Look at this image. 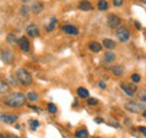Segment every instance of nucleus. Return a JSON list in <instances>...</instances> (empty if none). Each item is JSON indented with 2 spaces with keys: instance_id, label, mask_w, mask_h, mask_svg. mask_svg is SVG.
Masks as SVG:
<instances>
[{
  "instance_id": "obj_25",
  "label": "nucleus",
  "mask_w": 146,
  "mask_h": 138,
  "mask_svg": "<svg viewBox=\"0 0 146 138\" xmlns=\"http://www.w3.org/2000/svg\"><path fill=\"white\" fill-rule=\"evenodd\" d=\"M29 127H31V129H32L33 131H35L37 128L39 127V121L36 120V119H32V120H29Z\"/></svg>"
},
{
  "instance_id": "obj_38",
  "label": "nucleus",
  "mask_w": 146,
  "mask_h": 138,
  "mask_svg": "<svg viewBox=\"0 0 146 138\" xmlns=\"http://www.w3.org/2000/svg\"><path fill=\"white\" fill-rule=\"evenodd\" d=\"M9 81H10L11 83H14L13 86H17V81H16L15 79H13V76H10V78H9Z\"/></svg>"
},
{
  "instance_id": "obj_27",
  "label": "nucleus",
  "mask_w": 146,
  "mask_h": 138,
  "mask_svg": "<svg viewBox=\"0 0 146 138\" xmlns=\"http://www.w3.org/2000/svg\"><path fill=\"white\" fill-rule=\"evenodd\" d=\"M47 111L50 112V113H56L57 112V107L54 104H47Z\"/></svg>"
},
{
  "instance_id": "obj_11",
  "label": "nucleus",
  "mask_w": 146,
  "mask_h": 138,
  "mask_svg": "<svg viewBox=\"0 0 146 138\" xmlns=\"http://www.w3.org/2000/svg\"><path fill=\"white\" fill-rule=\"evenodd\" d=\"M102 45H104V47L107 48L108 51H112V50L116 48V42L112 40V39H110V38H105V39L102 40Z\"/></svg>"
},
{
  "instance_id": "obj_31",
  "label": "nucleus",
  "mask_w": 146,
  "mask_h": 138,
  "mask_svg": "<svg viewBox=\"0 0 146 138\" xmlns=\"http://www.w3.org/2000/svg\"><path fill=\"white\" fill-rule=\"evenodd\" d=\"M124 3V0H112V5L115 7H120Z\"/></svg>"
},
{
  "instance_id": "obj_3",
  "label": "nucleus",
  "mask_w": 146,
  "mask_h": 138,
  "mask_svg": "<svg viewBox=\"0 0 146 138\" xmlns=\"http://www.w3.org/2000/svg\"><path fill=\"white\" fill-rule=\"evenodd\" d=\"M125 109L131 113H139L144 110V105L137 104V102H134V101H128L125 104Z\"/></svg>"
},
{
  "instance_id": "obj_23",
  "label": "nucleus",
  "mask_w": 146,
  "mask_h": 138,
  "mask_svg": "<svg viewBox=\"0 0 146 138\" xmlns=\"http://www.w3.org/2000/svg\"><path fill=\"white\" fill-rule=\"evenodd\" d=\"M26 98H27L29 101H32V102H35V101H37V100H38V96H37L36 92H34V91L28 92Z\"/></svg>"
},
{
  "instance_id": "obj_6",
  "label": "nucleus",
  "mask_w": 146,
  "mask_h": 138,
  "mask_svg": "<svg viewBox=\"0 0 146 138\" xmlns=\"http://www.w3.org/2000/svg\"><path fill=\"white\" fill-rule=\"evenodd\" d=\"M18 116L17 115H8V113H0V121L8 123V125H13L18 120Z\"/></svg>"
},
{
  "instance_id": "obj_24",
  "label": "nucleus",
  "mask_w": 146,
  "mask_h": 138,
  "mask_svg": "<svg viewBox=\"0 0 146 138\" xmlns=\"http://www.w3.org/2000/svg\"><path fill=\"white\" fill-rule=\"evenodd\" d=\"M98 8H99V10H102V11L107 10L108 9V2L106 0H99L98 1Z\"/></svg>"
},
{
  "instance_id": "obj_19",
  "label": "nucleus",
  "mask_w": 146,
  "mask_h": 138,
  "mask_svg": "<svg viewBox=\"0 0 146 138\" xmlns=\"http://www.w3.org/2000/svg\"><path fill=\"white\" fill-rule=\"evenodd\" d=\"M120 89L124 91V93H126V96L129 98H133L135 96V92H133L129 88H128L127 83H120Z\"/></svg>"
},
{
  "instance_id": "obj_34",
  "label": "nucleus",
  "mask_w": 146,
  "mask_h": 138,
  "mask_svg": "<svg viewBox=\"0 0 146 138\" xmlns=\"http://www.w3.org/2000/svg\"><path fill=\"white\" fill-rule=\"evenodd\" d=\"M99 88L102 89V90H105V89L107 88V84H106L104 81H100V82H99Z\"/></svg>"
},
{
  "instance_id": "obj_10",
  "label": "nucleus",
  "mask_w": 146,
  "mask_h": 138,
  "mask_svg": "<svg viewBox=\"0 0 146 138\" xmlns=\"http://www.w3.org/2000/svg\"><path fill=\"white\" fill-rule=\"evenodd\" d=\"M62 31H63V33H65V34H68V35H78L79 34V29H78L75 26L69 25V24L62 26Z\"/></svg>"
},
{
  "instance_id": "obj_12",
  "label": "nucleus",
  "mask_w": 146,
  "mask_h": 138,
  "mask_svg": "<svg viewBox=\"0 0 146 138\" xmlns=\"http://www.w3.org/2000/svg\"><path fill=\"white\" fill-rule=\"evenodd\" d=\"M79 9H81V10H83V11H89V10H92V9H93V7H92L90 1H88V0H82V1H80V3H79Z\"/></svg>"
},
{
  "instance_id": "obj_36",
  "label": "nucleus",
  "mask_w": 146,
  "mask_h": 138,
  "mask_svg": "<svg viewBox=\"0 0 146 138\" xmlns=\"http://www.w3.org/2000/svg\"><path fill=\"white\" fill-rule=\"evenodd\" d=\"M94 122H97V123H102L104 122V119L102 118H94Z\"/></svg>"
},
{
  "instance_id": "obj_14",
  "label": "nucleus",
  "mask_w": 146,
  "mask_h": 138,
  "mask_svg": "<svg viewBox=\"0 0 146 138\" xmlns=\"http://www.w3.org/2000/svg\"><path fill=\"white\" fill-rule=\"evenodd\" d=\"M89 50L93 53H99L101 52V50H102V45L100 43H98V42H91L89 44Z\"/></svg>"
},
{
  "instance_id": "obj_35",
  "label": "nucleus",
  "mask_w": 146,
  "mask_h": 138,
  "mask_svg": "<svg viewBox=\"0 0 146 138\" xmlns=\"http://www.w3.org/2000/svg\"><path fill=\"white\" fill-rule=\"evenodd\" d=\"M28 107H29L31 109H33V110H35L36 112H40V109H39V108H37V107H34V105H31V104H29Z\"/></svg>"
},
{
  "instance_id": "obj_15",
  "label": "nucleus",
  "mask_w": 146,
  "mask_h": 138,
  "mask_svg": "<svg viewBox=\"0 0 146 138\" xmlns=\"http://www.w3.org/2000/svg\"><path fill=\"white\" fill-rule=\"evenodd\" d=\"M76 93H78V96L80 97V98H82V99H87V98H89V91L86 89V88H83V86H80V88H78L76 89Z\"/></svg>"
},
{
  "instance_id": "obj_1",
  "label": "nucleus",
  "mask_w": 146,
  "mask_h": 138,
  "mask_svg": "<svg viewBox=\"0 0 146 138\" xmlns=\"http://www.w3.org/2000/svg\"><path fill=\"white\" fill-rule=\"evenodd\" d=\"M26 100L27 98L25 97L24 93L21 92H13L10 94H8L5 100H3V104H6L7 107H10V108H19L21 105L26 104Z\"/></svg>"
},
{
  "instance_id": "obj_26",
  "label": "nucleus",
  "mask_w": 146,
  "mask_h": 138,
  "mask_svg": "<svg viewBox=\"0 0 146 138\" xmlns=\"http://www.w3.org/2000/svg\"><path fill=\"white\" fill-rule=\"evenodd\" d=\"M138 99L141 102L146 104V90H141L138 93Z\"/></svg>"
},
{
  "instance_id": "obj_20",
  "label": "nucleus",
  "mask_w": 146,
  "mask_h": 138,
  "mask_svg": "<svg viewBox=\"0 0 146 138\" xmlns=\"http://www.w3.org/2000/svg\"><path fill=\"white\" fill-rule=\"evenodd\" d=\"M115 60H116V54L112 53L111 51L107 52L105 54V56H104V61H105L106 63H112Z\"/></svg>"
},
{
  "instance_id": "obj_2",
  "label": "nucleus",
  "mask_w": 146,
  "mask_h": 138,
  "mask_svg": "<svg viewBox=\"0 0 146 138\" xmlns=\"http://www.w3.org/2000/svg\"><path fill=\"white\" fill-rule=\"evenodd\" d=\"M16 79L19 83L27 86L33 83V76L26 69H18L16 71Z\"/></svg>"
},
{
  "instance_id": "obj_30",
  "label": "nucleus",
  "mask_w": 146,
  "mask_h": 138,
  "mask_svg": "<svg viewBox=\"0 0 146 138\" xmlns=\"http://www.w3.org/2000/svg\"><path fill=\"white\" fill-rule=\"evenodd\" d=\"M88 104L89 105H97V104H99V101H98V99H96V98H88Z\"/></svg>"
},
{
  "instance_id": "obj_28",
  "label": "nucleus",
  "mask_w": 146,
  "mask_h": 138,
  "mask_svg": "<svg viewBox=\"0 0 146 138\" xmlns=\"http://www.w3.org/2000/svg\"><path fill=\"white\" fill-rule=\"evenodd\" d=\"M130 79H131V81L134 83H139L141 82V75L138 73H133L131 76H130Z\"/></svg>"
},
{
  "instance_id": "obj_7",
  "label": "nucleus",
  "mask_w": 146,
  "mask_h": 138,
  "mask_svg": "<svg viewBox=\"0 0 146 138\" xmlns=\"http://www.w3.org/2000/svg\"><path fill=\"white\" fill-rule=\"evenodd\" d=\"M0 57H1V60L3 61V63H6V64H10V63H13V61H14V54H13L11 51H9V50H3V51H1Z\"/></svg>"
},
{
  "instance_id": "obj_32",
  "label": "nucleus",
  "mask_w": 146,
  "mask_h": 138,
  "mask_svg": "<svg viewBox=\"0 0 146 138\" xmlns=\"http://www.w3.org/2000/svg\"><path fill=\"white\" fill-rule=\"evenodd\" d=\"M127 86L133 92H136V91H137V86H136V84H134V82H133V83H127Z\"/></svg>"
},
{
  "instance_id": "obj_21",
  "label": "nucleus",
  "mask_w": 146,
  "mask_h": 138,
  "mask_svg": "<svg viewBox=\"0 0 146 138\" xmlns=\"http://www.w3.org/2000/svg\"><path fill=\"white\" fill-rule=\"evenodd\" d=\"M9 91V83L0 78V93H6Z\"/></svg>"
},
{
  "instance_id": "obj_9",
  "label": "nucleus",
  "mask_w": 146,
  "mask_h": 138,
  "mask_svg": "<svg viewBox=\"0 0 146 138\" xmlns=\"http://www.w3.org/2000/svg\"><path fill=\"white\" fill-rule=\"evenodd\" d=\"M18 44L19 47L23 52L27 53L29 52V48H31V44H29V40L27 39L26 36H21L20 38H18Z\"/></svg>"
},
{
  "instance_id": "obj_16",
  "label": "nucleus",
  "mask_w": 146,
  "mask_h": 138,
  "mask_svg": "<svg viewBox=\"0 0 146 138\" xmlns=\"http://www.w3.org/2000/svg\"><path fill=\"white\" fill-rule=\"evenodd\" d=\"M43 9H44V6H43V3L42 2H34L33 5H32V11L34 13V14H40L42 11H43Z\"/></svg>"
},
{
  "instance_id": "obj_18",
  "label": "nucleus",
  "mask_w": 146,
  "mask_h": 138,
  "mask_svg": "<svg viewBox=\"0 0 146 138\" xmlns=\"http://www.w3.org/2000/svg\"><path fill=\"white\" fill-rule=\"evenodd\" d=\"M74 136L75 138H88L89 137V133L86 128H82V129H79L74 133Z\"/></svg>"
},
{
  "instance_id": "obj_40",
  "label": "nucleus",
  "mask_w": 146,
  "mask_h": 138,
  "mask_svg": "<svg viewBox=\"0 0 146 138\" xmlns=\"http://www.w3.org/2000/svg\"><path fill=\"white\" fill-rule=\"evenodd\" d=\"M143 117L146 119V110H144V111H143Z\"/></svg>"
},
{
  "instance_id": "obj_17",
  "label": "nucleus",
  "mask_w": 146,
  "mask_h": 138,
  "mask_svg": "<svg viewBox=\"0 0 146 138\" xmlns=\"http://www.w3.org/2000/svg\"><path fill=\"white\" fill-rule=\"evenodd\" d=\"M6 40L10 45H16L18 43V38H17V36L14 34V33H9V34L7 35L6 36Z\"/></svg>"
},
{
  "instance_id": "obj_39",
  "label": "nucleus",
  "mask_w": 146,
  "mask_h": 138,
  "mask_svg": "<svg viewBox=\"0 0 146 138\" xmlns=\"http://www.w3.org/2000/svg\"><path fill=\"white\" fill-rule=\"evenodd\" d=\"M135 26L138 28V29H141V25H139V23H137V21H135Z\"/></svg>"
},
{
  "instance_id": "obj_4",
  "label": "nucleus",
  "mask_w": 146,
  "mask_h": 138,
  "mask_svg": "<svg viewBox=\"0 0 146 138\" xmlns=\"http://www.w3.org/2000/svg\"><path fill=\"white\" fill-rule=\"evenodd\" d=\"M116 36H117V38H118L121 43H125V42H127L128 39H129L130 34H129V32H128V29L126 27L120 26V27H118L117 31H116Z\"/></svg>"
},
{
  "instance_id": "obj_8",
  "label": "nucleus",
  "mask_w": 146,
  "mask_h": 138,
  "mask_svg": "<svg viewBox=\"0 0 146 138\" xmlns=\"http://www.w3.org/2000/svg\"><path fill=\"white\" fill-rule=\"evenodd\" d=\"M26 33H27V35H28L29 37L35 38L37 36H39L40 31H39V28L37 27L35 24H29V25L26 27Z\"/></svg>"
},
{
  "instance_id": "obj_41",
  "label": "nucleus",
  "mask_w": 146,
  "mask_h": 138,
  "mask_svg": "<svg viewBox=\"0 0 146 138\" xmlns=\"http://www.w3.org/2000/svg\"><path fill=\"white\" fill-rule=\"evenodd\" d=\"M0 138H6V136H5L3 134H1V133H0Z\"/></svg>"
},
{
  "instance_id": "obj_5",
  "label": "nucleus",
  "mask_w": 146,
  "mask_h": 138,
  "mask_svg": "<svg viewBox=\"0 0 146 138\" xmlns=\"http://www.w3.org/2000/svg\"><path fill=\"white\" fill-rule=\"evenodd\" d=\"M107 21H108V26H109L110 28L116 29V28H118V27L120 26L121 19L118 17L117 15L111 14V15H109V16H108V18H107Z\"/></svg>"
},
{
  "instance_id": "obj_37",
  "label": "nucleus",
  "mask_w": 146,
  "mask_h": 138,
  "mask_svg": "<svg viewBox=\"0 0 146 138\" xmlns=\"http://www.w3.org/2000/svg\"><path fill=\"white\" fill-rule=\"evenodd\" d=\"M6 138H20L19 136H17V135H13V134H8L7 136H6Z\"/></svg>"
},
{
  "instance_id": "obj_13",
  "label": "nucleus",
  "mask_w": 146,
  "mask_h": 138,
  "mask_svg": "<svg viewBox=\"0 0 146 138\" xmlns=\"http://www.w3.org/2000/svg\"><path fill=\"white\" fill-rule=\"evenodd\" d=\"M124 71H125L124 66L120 65V64H117V65L111 66V72H112V74L116 75V76H121V75L124 74Z\"/></svg>"
},
{
  "instance_id": "obj_22",
  "label": "nucleus",
  "mask_w": 146,
  "mask_h": 138,
  "mask_svg": "<svg viewBox=\"0 0 146 138\" xmlns=\"http://www.w3.org/2000/svg\"><path fill=\"white\" fill-rule=\"evenodd\" d=\"M57 24V18L53 17L51 19V21H50V24L46 26V32L47 33H50V32H52L53 29L55 28V25Z\"/></svg>"
},
{
  "instance_id": "obj_29",
  "label": "nucleus",
  "mask_w": 146,
  "mask_h": 138,
  "mask_svg": "<svg viewBox=\"0 0 146 138\" xmlns=\"http://www.w3.org/2000/svg\"><path fill=\"white\" fill-rule=\"evenodd\" d=\"M28 13H29V8H28L27 6H23V7L20 8V14H21L23 16H27Z\"/></svg>"
},
{
  "instance_id": "obj_33",
  "label": "nucleus",
  "mask_w": 146,
  "mask_h": 138,
  "mask_svg": "<svg viewBox=\"0 0 146 138\" xmlns=\"http://www.w3.org/2000/svg\"><path fill=\"white\" fill-rule=\"evenodd\" d=\"M138 130H139L141 134H143V135L146 137V126H141V127L138 128Z\"/></svg>"
}]
</instances>
